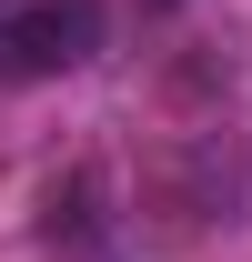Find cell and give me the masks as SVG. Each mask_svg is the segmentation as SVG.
<instances>
[{"mask_svg":"<svg viewBox=\"0 0 252 262\" xmlns=\"http://www.w3.org/2000/svg\"><path fill=\"white\" fill-rule=\"evenodd\" d=\"M91 51H101V0H31L0 31V71L10 81H51V71L91 61Z\"/></svg>","mask_w":252,"mask_h":262,"instance_id":"obj_1","label":"cell"}]
</instances>
